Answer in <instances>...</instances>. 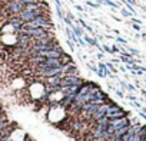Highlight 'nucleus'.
Listing matches in <instances>:
<instances>
[{"label":"nucleus","mask_w":146,"mask_h":141,"mask_svg":"<svg viewBox=\"0 0 146 141\" xmlns=\"http://www.w3.org/2000/svg\"><path fill=\"white\" fill-rule=\"evenodd\" d=\"M133 28H135V29H136V30H140V26H139V25H136V23H135V25H133Z\"/></svg>","instance_id":"4468645a"},{"label":"nucleus","mask_w":146,"mask_h":141,"mask_svg":"<svg viewBox=\"0 0 146 141\" xmlns=\"http://www.w3.org/2000/svg\"><path fill=\"white\" fill-rule=\"evenodd\" d=\"M88 5H89V6H92V7H98V5H95V3H90V2H89Z\"/></svg>","instance_id":"2eb2a0df"},{"label":"nucleus","mask_w":146,"mask_h":141,"mask_svg":"<svg viewBox=\"0 0 146 141\" xmlns=\"http://www.w3.org/2000/svg\"><path fill=\"white\" fill-rule=\"evenodd\" d=\"M126 98H129L130 101H136V97H133V95H127Z\"/></svg>","instance_id":"9b49d317"},{"label":"nucleus","mask_w":146,"mask_h":141,"mask_svg":"<svg viewBox=\"0 0 146 141\" xmlns=\"http://www.w3.org/2000/svg\"><path fill=\"white\" fill-rule=\"evenodd\" d=\"M115 52H119V49L116 46H112V53H115Z\"/></svg>","instance_id":"ddd939ff"},{"label":"nucleus","mask_w":146,"mask_h":141,"mask_svg":"<svg viewBox=\"0 0 146 141\" xmlns=\"http://www.w3.org/2000/svg\"><path fill=\"white\" fill-rule=\"evenodd\" d=\"M142 95H143V97H146V91H142Z\"/></svg>","instance_id":"a211bd4d"},{"label":"nucleus","mask_w":146,"mask_h":141,"mask_svg":"<svg viewBox=\"0 0 146 141\" xmlns=\"http://www.w3.org/2000/svg\"><path fill=\"white\" fill-rule=\"evenodd\" d=\"M116 95H117V97H120V98H125V94H123L122 91H116Z\"/></svg>","instance_id":"1a4fd4ad"},{"label":"nucleus","mask_w":146,"mask_h":141,"mask_svg":"<svg viewBox=\"0 0 146 141\" xmlns=\"http://www.w3.org/2000/svg\"><path fill=\"white\" fill-rule=\"evenodd\" d=\"M85 42H86L88 45H92V46H98V48H100V46L98 45V42H96L95 39H92L90 36H85Z\"/></svg>","instance_id":"7ed1b4c3"},{"label":"nucleus","mask_w":146,"mask_h":141,"mask_svg":"<svg viewBox=\"0 0 146 141\" xmlns=\"http://www.w3.org/2000/svg\"><path fill=\"white\" fill-rule=\"evenodd\" d=\"M100 3H105V5H108V6H110V7H117V5H115L113 2H109V0H99Z\"/></svg>","instance_id":"39448f33"},{"label":"nucleus","mask_w":146,"mask_h":141,"mask_svg":"<svg viewBox=\"0 0 146 141\" xmlns=\"http://www.w3.org/2000/svg\"><path fill=\"white\" fill-rule=\"evenodd\" d=\"M60 62H62V65H70V63H73V60H72V58L69 56V55H66V53H63L60 58Z\"/></svg>","instance_id":"f03ea898"},{"label":"nucleus","mask_w":146,"mask_h":141,"mask_svg":"<svg viewBox=\"0 0 146 141\" xmlns=\"http://www.w3.org/2000/svg\"><path fill=\"white\" fill-rule=\"evenodd\" d=\"M133 107H136V108H142V105H140L139 102H136V101H133Z\"/></svg>","instance_id":"9d476101"},{"label":"nucleus","mask_w":146,"mask_h":141,"mask_svg":"<svg viewBox=\"0 0 146 141\" xmlns=\"http://www.w3.org/2000/svg\"><path fill=\"white\" fill-rule=\"evenodd\" d=\"M106 117L110 118V120H115V118H123L126 117V111H123L117 104L112 102L108 108V112H106Z\"/></svg>","instance_id":"f257e3e1"},{"label":"nucleus","mask_w":146,"mask_h":141,"mask_svg":"<svg viewBox=\"0 0 146 141\" xmlns=\"http://www.w3.org/2000/svg\"><path fill=\"white\" fill-rule=\"evenodd\" d=\"M106 66H108V68H109V69H110V70H112V72H113V74H116V72H117V70H116V69H115V68H113V65H112V63H108V65H106Z\"/></svg>","instance_id":"423d86ee"},{"label":"nucleus","mask_w":146,"mask_h":141,"mask_svg":"<svg viewBox=\"0 0 146 141\" xmlns=\"http://www.w3.org/2000/svg\"><path fill=\"white\" fill-rule=\"evenodd\" d=\"M143 112H146V107H145V108H143Z\"/></svg>","instance_id":"6ab92c4d"},{"label":"nucleus","mask_w":146,"mask_h":141,"mask_svg":"<svg viewBox=\"0 0 146 141\" xmlns=\"http://www.w3.org/2000/svg\"><path fill=\"white\" fill-rule=\"evenodd\" d=\"M126 2H127L129 5H133V3H135V0H126Z\"/></svg>","instance_id":"dca6fc26"},{"label":"nucleus","mask_w":146,"mask_h":141,"mask_svg":"<svg viewBox=\"0 0 146 141\" xmlns=\"http://www.w3.org/2000/svg\"><path fill=\"white\" fill-rule=\"evenodd\" d=\"M122 15H123L125 17H127V16H130V12H127V10H122Z\"/></svg>","instance_id":"6e6552de"},{"label":"nucleus","mask_w":146,"mask_h":141,"mask_svg":"<svg viewBox=\"0 0 146 141\" xmlns=\"http://www.w3.org/2000/svg\"><path fill=\"white\" fill-rule=\"evenodd\" d=\"M117 42H120V43H125V45H126V40H125V39H122V38H117Z\"/></svg>","instance_id":"f8f14e48"},{"label":"nucleus","mask_w":146,"mask_h":141,"mask_svg":"<svg viewBox=\"0 0 146 141\" xmlns=\"http://www.w3.org/2000/svg\"><path fill=\"white\" fill-rule=\"evenodd\" d=\"M73 32H75L76 38H82L83 36V29L79 28V26H73Z\"/></svg>","instance_id":"20e7f679"},{"label":"nucleus","mask_w":146,"mask_h":141,"mask_svg":"<svg viewBox=\"0 0 146 141\" xmlns=\"http://www.w3.org/2000/svg\"><path fill=\"white\" fill-rule=\"evenodd\" d=\"M140 117H143V118L146 120V114H145V112H140Z\"/></svg>","instance_id":"f3484780"},{"label":"nucleus","mask_w":146,"mask_h":141,"mask_svg":"<svg viewBox=\"0 0 146 141\" xmlns=\"http://www.w3.org/2000/svg\"><path fill=\"white\" fill-rule=\"evenodd\" d=\"M125 89H129V91H135L136 88H135V87H132V85H129V84H126V88H125Z\"/></svg>","instance_id":"0eeeda50"},{"label":"nucleus","mask_w":146,"mask_h":141,"mask_svg":"<svg viewBox=\"0 0 146 141\" xmlns=\"http://www.w3.org/2000/svg\"><path fill=\"white\" fill-rule=\"evenodd\" d=\"M143 38H145V40H146V35H143Z\"/></svg>","instance_id":"aec40b11"}]
</instances>
